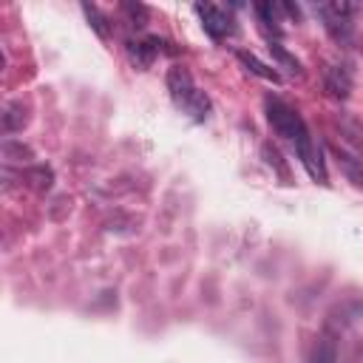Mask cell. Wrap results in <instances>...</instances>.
<instances>
[{"label":"cell","instance_id":"obj_1","mask_svg":"<svg viewBox=\"0 0 363 363\" xmlns=\"http://www.w3.org/2000/svg\"><path fill=\"white\" fill-rule=\"evenodd\" d=\"M164 79H167V91H170L173 102L179 108H184L196 122H204L207 113H210V99H207L204 91H199L193 85V77L187 74V68L173 65V68H167V77Z\"/></svg>","mask_w":363,"mask_h":363},{"label":"cell","instance_id":"obj_2","mask_svg":"<svg viewBox=\"0 0 363 363\" xmlns=\"http://www.w3.org/2000/svg\"><path fill=\"white\" fill-rule=\"evenodd\" d=\"M264 111H267V122L272 125V130H275L281 139H286L292 147L309 136V128H306V122L301 119V113H298L295 108H289L284 99L267 96V99H264Z\"/></svg>","mask_w":363,"mask_h":363},{"label":"cell","instance_id":"obj_3","mask_svg":"<svg viewBox=\"0 0 363 363\" xmlns=\"http://www.w3.org/2000/svg\"><path fill=\"white\" fill-rule=\"evenodd\" d=\"M196 9V14L201 17V26H204V31L210 34V37H216V40H221V37H227V34H233V17L221 9V6H216V3H196L193 6Z\"/></svg>","mask_w":363,"mask_h":363},{"label":"cell","instance_id":"obj_4","mask_svg":"<svg viewBox=\"0 0 363 363\" xmlns=\"http://www.w3.org/2000/svg\"><path fill=\"white\" fill-rule=\"evenodd\" d=\"M295 150H298V159L303 162V167L309 170V176H312L315 182L326 184V167H323V156H320V147L312 142V136H306L303 142H298V145H295Z\"/></svg>","mask_w":363,"mask_h":363},{"label":"cell","instance_id":"obj_5","mask_svg":"<svg viewBox=\"0 0 363 363\" xmlns=\"http://www.w3.org/2000/svg\"><path fill=\"white\" fill-rule=\"evenodd\" d=\"M159 45H164L159 37H147V40H128L125 48H128V57L136 68H147L153 62V57L159 54Z\"/></svg>","mask_w":363,"mask_h":363},{"label":"cell","instance_id":"obj_6","mask_svg":"<svg viewBox=\"0 0 363 363\" xmlns=\"http://www.w3.org/2000/svg\"><path fill=\"white\" fill-rule=\"evenodd\" d=\"M235 57H238V62H241V65H244L247 71H252L255 77H261V79H267V82H275V85L281 82V74H278L275 68L264 65V62H261V60H258L255 54H250V51H238Z\"/></svg>","mask_w":363,"mask_h":363},{"label":"cell","instance_id":"obj_7","mask_svg":"<svg viewBox=\"0 0 363 363\" xmlns=\"http://www.w3.org/2000/svg\"><path fill=\"white\" fill-rule=\"evenodd\" d=\"M326 91H329L335 99H346L349 91H352L349 74L340 71V68H329V71H326Z\"/></svg>","mask_w":363,"mask_h":363},{"label":"cell","instance_id":"obj_8","mask_svg":"<svg viewBox=\"0 0 363 363\" xmlns=\"http://www.w3.org/2000/svg\"><path fill=\"white\" fill-rule=\"evenodd\" d=\"M269 51H272V57H275L286 71H292L295 77H301V62H298V60H295V57H292L281 43H272V40H269Z\"/></svg>","mask_w":363,"mask_h":363},{"label":"cell","instance_id":"obj_9","mask_svg":"<svg viewBox=\"0 0 363 363\" xmlns=\"http://www.w3.org/2000/svg\"><path fill=\"white\" fill-rule=\"evenodd\" d=\"M26 125V111H23V102H11L3 113V128L6 130H20Z\"/></svg>","mask_w":363,"mask_h":363},{"label":"cell","instance_id":"obj_10","mask_svg":"<svg viewBox=\"0 0 363 363\" xmlns=\"http://www.w3.org/2000/svg\"><path fill=\"white\" fill-rule=\"evenodd\" d=\"M312 363H337V346H335V340H332V337L318 340L315 354H312Z\"/></svg>","mask_w":363,"mask_h":363},{"label":"cell","instance_id":"obj_11","mask_svg":"<svg viewBox=\"0 0 363 363\" xmlns=\"http://www.w3.org/2000/svg\"><path fill=\"white\" fill-rule=\"evenodd\" d=\"M278 9H281V6H275V3H255L258 17L264 20L267 28H272V34H281V26H278Z\"/></svg>","mask_w":363,"mask_h":363},{"label":"cell","instance_id":"obj_12","mask_svg":"<svg viewBox=\"0 0 363 363\" xmlns=\"http://www.w3.org/2000/svg\"><path fill=\"white\" fill-rule=\"evenodd\" d=\"M82 11H85V17L91 20V26H94V31H96L99 37H108V23H105V17H102V11H99L96 6H91V3H82Z\"/></svg>","mask_w":363,"mask_h":363},{"label":"cell","instance_id":"obj_13","mask_svg":"<svg viewBox=\"0 0 363 363\" xmlns=\"http://www.w3.org/2000/svg\"><path fill=\"white\" fill-rule=\"evenodd\" d=\"M28 182H31L37 190H48L51 182H54V173H51L48 167H34V170L28 173Z\"/></svg>","mask_w":363,"mask_h":363}]
</instances>
